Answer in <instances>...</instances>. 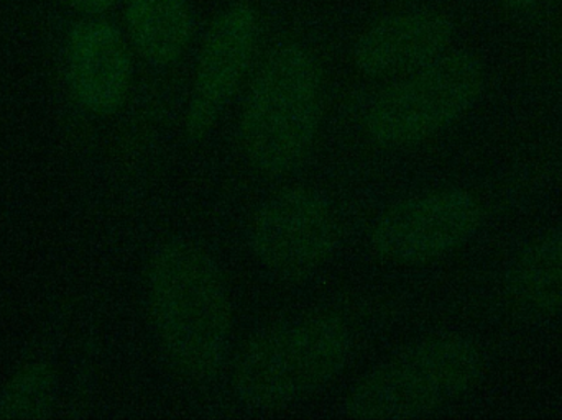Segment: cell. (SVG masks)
Segmentation results:
<instances>
[{"mask_svg": "<svg viewBox=\"0 0 562 420\" xmlns=\"http://www.w3.org/2000/svg\"><path fill=\"white\" fill-rule=\"evenodd\" d=\"M147 291L151 327L171 368L188 382H210L233 336V304L216 261L193 241H167L151 257Z\"/></svg>", "mask_w": 562, "mask_h": 420, "instance_id": "obj_1", "label": "cell"}, {"mask_svg": "<svg viewBox=\"0 0 562 420\" xmlns=\"http://www.w3.org/2000/svg\"><path fill=\"white\" fill-rule=\"evenodd\" d=\"M323 105V72L313 53L296 43L277 46L240 112V145L250 167L269 178L300 170L316 141Z\"/></svg>", "mask_w": 562, "mask_h": 420, "instance_id": "obj_2", "label": "cell"}, {"mask_svg": "<svg viewBox=\"0 0 562 420\" xmlns=\"http://www.w3.org/2000/svg\"><path fill=\"white\" fill-rule=\"evenodd\" d=\"M352 336L342 317L313 313L267 327L240 350L233 370L237 399L277 411L329 385L342 373Z\"/></svg>", "mask_w": 562, "mask_h": 420, "instance_id": "obj_3", "label": "cell"}, {"mask_svg": "<svg viewBox=\"0 0 562 420\" xmlns=\"http://www.w3.org/2000/svg\"><path fill=\"white\" fill-rule=\"evenodd\" d=\"M482 373L484 356L469 337L439 333L370 370L344 411L360 420L423 418L468 395Z\"/></svg>", "mask_w": 562, "mask_h": 420, "instance_id": "obj_4", "label": "cell"}, {"mask_svg": "<svg viewBox=\"0 0 562 420\" xmlns=\"http://www.w3.org/2000/svg\"><path fill=\"white\" fill-rule=\"evenodd\" d=\"M487 82L484 63L468 49L396 79L367 111V137L376 147L403 150L431 140L464 117Z\"/></svg>", "mask_w": 562, "mask_h": 420, "instance_id": "obj_5", "label": "cell"}, {"mask_svg": "<svg viewBox=\"0 0 562 420\" xmlns=\"http://www.w3.org/2000/svg\"><path fill=\"white\" fill-rule=\"evenodd\" d=\"M484 222L471 191L442 188L406 197L380 214L370 230L373 257L396 266H423L464 247Z\"/></svg>", "mask_w": 562, "mask_h": 420, "instance_id": "obj_6", "label": "cell"}, {"mask_svg": "<svg viewBox=\"0 0 562 420\" xmlns=\"http://www.w3.org/2000/svg\"><path fill=\"white\" fill-rule=\"evenodd\" d=\"M339 240L336 212L311 188H286L273 194L250 222L254 257L283 281L313 276L336 253Z\"/></svg>", "mask_w": 562, "mask_h": 420, "instance_id": "obj_7", "label": "cell"}, {"mask_svg": "<svg viewBox=\"0 0 562 420\" xmlns=\"http://www.w3.org/2000/svg\"><path fill=\"white\" fill-rule=\"evenodd\" d=\"M259 35V12L249 2L226 7L211 22L201 43L184 114L188 140H204L216 127L252 65Z\"/></svg>", "mask_w": 562, "mask_h": 420, "instance_id": "obj_8", "label": "cell"}, {"mask_svg": "<svg viewBox=\"0 0 562 420\" xmlns=\"http://www.w3.org/2000/svg\"><path fill=\"white\" fill-rule=\"evenodd\" d=\"M454 23L438 10L415 9L390 13L373 22L357 38L352 61L370 79L412 75L449 52Z\"/></svg>", "mask_w": 562, "mask_h": 420, "instance_id": "obj_9", "label": "cell"}, {"mask_svg": "<svg viewBox=\"0 0 562 420\" xmlns=\"http://www.w3.org/2000/svg\"><path fill=\"white\" fill-rule=\"evenodd\" d=\"M68 78L86 111L112 115L127 101L132 56L122 33L101 20L78 23L68 42Z\"/></svg>", "mask_w": 562, "mask_h": 420, "instance_id": "obj_10", "label": "cell"}, {"mask_svg": "<svg viewBox=\"0 0 562 420\" xmlns=\"http://www.w3.org/2000/svg\"><path fill=\"white\" fill-rule=\"evenodd\" d=\"M505 294L521 313H562V230L551 231L520 251L505 276Z\"/></svg>", "mask_w": 562, "mask_h": 420, "instance_id": "obj_11", "label": "cell"}, {"mask_svg": "<svg viewBox=\"0 0 562 420\" xmlns=\"http://www.w3.org/2000/svg\"><path fill=\"white\" fill-rule=\"evenodd\" d=\"M125 23L138 55L155 66H170L193 38L188 0H125Z\"/></svg>", "mask_w": 562, "mask_h": 420, "instance_id": "obj_12", "label": "cell"}, {"mask_svg": "<svg viewBox=\"0 0 562 420\" xmlns=\"http://www.w3.org/2000/svg\"><path fill=\"white\" fill-rule=\"evenodd\" d=\"M53 386L48 366H25L0 396V419L42 418L52 405Z\"/></svg>", "mask_w": 562, "mask_h": 420, "instance_id": "obj_13", "label": "cell"}, {"mask_svg": "<svg viewBox=\"0 0 562 420\" xmlns=\"http://www.w3.org/2000/svg\"><path fill=\"white\" fill-rule=\"evenodd\" d=\"M117 2L119 0H68L69 5L75 7L79 12L88 13V15L108 12Z\"/></svg>", "mask_w": 562, "mask_h": 420, "instance_id": "obj_14", "label": "cell"}, {"mask_svg": "<svg viewBox=\"0 0 562 420\" xmlns=\"http://www.w3.org/2000/svg\"><path fill=\"white\" fill-rule=\"evenodd\" d=\"M497 2L512 12H530L531 9L538 7L541 0H497Z\"/></svg>", "mask_w": 562, "mask_h": 420, "instance_id": "obj_15", "label": "cell"}]
</instances>
